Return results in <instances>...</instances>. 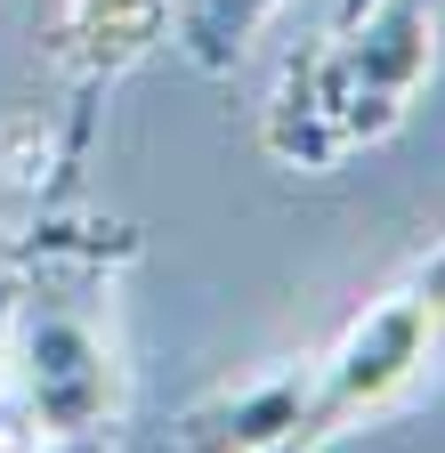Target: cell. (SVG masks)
Listing matches in <instances>:
<instances>
[{"label":"cell","mask_w":445,"mask_h":453,"mask_svg":"<svg viewBox=\"0 0 445 453\" xmlns=\"http://www.w3.org/2000/svg\"><path fill=\"white\" fill-rule=\"evenodd\" d=\"M437 349H445V235L316 357H292L259 380L211 388L203 405H187L179 453H324L332 437H349L397 396H413Z\"/></svg>","instance_id":"obj_1"},{"label":"cell","mask_w":445,"mask_h":453,"mask_svg":"<svg viewBox=\"0 0 445 453\" xmlns=\"http://www.w3.org/2000/svg\"><path fill=\"white\" fill-rule=\"evenodd\" d=\"M9 308H17V235H0V380H9Z\"/></svg>","instance_id":"obj_5"},{"label":"cell","mask_w":445,"mask_h":453,"mask_svg":"<svg viewBox=\"0 0 445 453\" xmlns=\"http://www.w3.org/2000/svg\"><path fill=\"white\" fill-rule=\"evenodd\" d=\"M429 65H437V17L405 0H364L308 57H292L267 105V154L284 170H341L413 113Z\"/></svg>","instance_id":"obj_3"},{"label":"cell","mask_w":445,"mask_h":453,"mask_svg":"<svg viewBox=\"0 0 445 453\" xmlns=\"http://www.w3.org/2000/svg\"><path fill=\"white\" fill-rule=\"evenodd\" d=\"M130 226H97L73 203H41L17 235V308L9 372L25 380L33 437H105L122 429V349H114V275L130 267Z\"/></svg>","instance_id":"obj_2"},{"label":"cell","mask_w":445,"mask_h":453,"mask_svg":"<svg viewBox=\"0 0 445 453\" xmlns=\"http://www.w3.org/2000/svg\"><path fill=\"white\" fill-rule=\"evenodd\" d=\"M33 453H122V429H105V437H41Z\"/></svg>","instance_id":"obj_6"},{"label":"cell","mask_w":445,"mask_h":453,"mask_svg":"<svg viewBox=\"0 0 445 453\" xmlns=\"http://www.w3.org/2000/svg\"><path fill=\"white\" fill-rule=\"evenodd\" d=\"M284 9V0H171V17H162V33H171V49L187 57V65L203 73H227L243 41Z\"/></svg>","instance_id":"obj_4"},{"label":"cell","mask_w":445,"mask_h":453,"mask_svg":"<svg viewBox=\"0 0 445 453\" xmlns=\"http://www.w3.org/2000/svg\"><path fill=\"white\" fill-rule=\"evenodd\" d=\"M405 9H421V17H445V0H405Z\"/></svg>","instance_id":"obj_7"}]
</instances>
